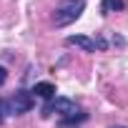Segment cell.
<instances>
[{
  "label": "cell",
  "instance_id": "6da1fadb",
  "mask_svg": "<svg viewBox=\"0 0 128 128\" xmlns=\"http://www.w3.org/2000/svg\"><path fill=\"white\" fill-rule=\"evenodd\" d=\"M86 10V0H63L53 10V25L55 28H66L70 23H76Z\"/></svg>",
  "mask_w": 128,
  "mask_h": 128
},
{
  "label": "cell",
  "instance_id": "7a4b0ae2",
  "mask_svg": "<svg viewBox=\"0 0 128 128\" xmlns=\"http://www.w3.org/2000/svg\"><path fill=\"white\" fill-rule=\"evenodd\" d=\"M33 106H35V98H33V93H28V90H18L15 96H10L8 100H3V110L10 113V116H23V113H28Z\"/></svg>",
  "mask_w": 128,
  "mask_h": 128
},
{
  "label": "cell",
  "instance_id": "3957f363",
  "mask_svg": "<svg viewBox=\"0 0 128 128\" xmlns=\"http://www.w3.org/2000/svg\"><path fill=\"white\" fill-rule=\"evenodd\" d=\"M53 113H58V116H63V118H70V116H76L78 113V106H76V100H70V98H50L45 106H43V116H53Z\"/></svg>",
  "mask_w": 128,
  "mask_h": 128
},
{
  "label": "cell",
  "instance_id": "277c9868",
  "mask_svg": "<svg viewBox=\"0 0 128 128\" xmlns=\"http://www.w3.org/2000/svg\"><path fill=\"white\" fill-rule=\"evenodd\" d=\"M66 45H76V48H80L86 53H96V40H90L88 35H68Z\"/></svg>",
  "mask_w": 128,
  "mask_h": 128
},
{
  "label": "cell",
  "instance_id": "5b68a950",
  "mask_svg": "<svg viewBox=\"0 0 128 128\" xmlns=\"http://www.w3.org/2000/svg\"><path fill=\"white\" fill-rule=\"evenodd\" d=\"M33 96L50 100V98H55V86H53V83H48V80H43V83H35V86H33Z\"/></svg>",
  "mask_w": 128,
  "mask_h": 128
},
{
  "label": "cell",
  "instance_id": "8992f818",
  "mask_svg": "<svg viewBox=\"0 0 128 128\" xmlns=\"http://www.w3.org/2000/svg\"><path fill=\"white\" fill-rule=\"evenodd\" d=\"M123 8H126V0H103L100 3V13L103 15H110V13L123 10Z\"/></svg>",
  "mask_w": 128,
  "mask_h": 128
},
{
  "label": "cell",
  "instance_id": "52a82bcc",
  "mask_svg": "<svg viewBox=\"0 0 128 128\" xmlns=\"http://www.w3.org/2000/svg\"><path fill=\"white\" fill-rule=\"evenodd\" d=\"M5 80H8V70H5V68H3V66H0V86H3V83H5Z\"/></svg>",
  "mask_w": 128,
  "mask_h": 128
},
{
  "label": "cell",
  "instance_id": "ba28073f",
  "mask_svg": "<svg viewBox=\"0 0 128 128\" xmlns=\"http://www.w3.org/2000/svg\"><path fill=\"white\" fill-rule=\"evenodd\" d=\"M3 113H5V110H3V100H0V120H3Z\"/></svg>",
  "mask_w": 128,
  "mask_h": 128
},
{
  "label": "cell",
  "instance_id": "9c48e42d",
  "mask_svg": "<svg viewBox=\"0 0 128 128\" xmlns=\"http://www.w3.org/2000/svg\"><path fill=\"white\" fill-rule=\"evenodd\" d=\"M110 128H126V126H110Z\"/></svg>",
  "mask_w": 128,
  "mask_h": 128
}]
</instances>
